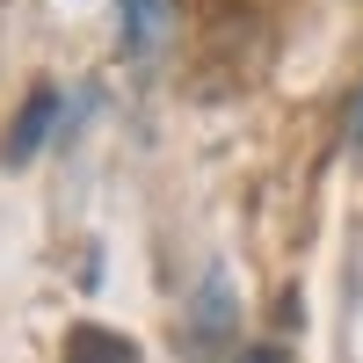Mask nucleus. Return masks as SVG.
<instances>
[{
	"instance_id": "f257e3e1",
	"label": "nucleus",
	"mask_w": 363,
	"mask_h": 363,
	"mask_svg": "<svg viewBox=\"0 0 363 363\" xmlns=\"http://www.w3.org/2000/svg\"><path fill=\"white\" fill-rule=\"evenodd\" d=\"M51 124H58V87H37V95H29V102L15 109L8 138H0V160H8V167H22V160L44 145V131H51Z\"/></svg>"
},
{
	"instance_id": "f03ea898",
	"label": "nucleus",
	"mask_w": 363,
	"mask_h": 363,
	"mask_svg": "<svg viewBox=\"0 0 363 363\" xmlns=\"http://www.w3.org/2000/svg\"><path fill=\"white\" fill-rule=\"evenodd\" d=\"M66 363H138V349H131L124 335H109V327L80 320L73 335H66Z\"/></svg>"
},
{
	"instance_id": "7ed1b4c3",
	"label": "nucleus",
	"mask_w": 363,
	"mask_h": 363,
	"mask_svg": "<svg viewBox=\"0 0 363 363\" xmlns=\"http://www.w3.org/2000/svg\"><path fill=\"white\" fill-rule=\"evenodd\" d=\"M167 22V0H124V29H131V51H145Z\"/></svg>"
},
{
	"instance_id": "20e7f679",
	"label": "nucleus",
	"mask_w": 363,
	"mask_h": 363,
	"mask_svg": "<svg viewBox=\"0 0 363 363\" xmlns=\"http://www.w3.org/2000/svg\"><path fill=\"white\" fill-rule=\"evenodd\" d=\"M218 327H225V291L211 284V291H203V320H196V335L211 342V335H218Z\"/></svg>"
},
{
	"instance_id": "39448f33",
	"label": "nucleus",
	"mask_w": 363,
	"mask_h": 363,
	"mask_svg": "<svg viewBox=\"0 0 363 363\" xmlns=\"http://www.w3.org/2000/svg\"><path fill=\"white\" fill-rule=\"evenodd\" d=\"M240 363H291V356H284L277 342H262V349H240Z\"/></svg>"
},
{
	"instance_id": "423d86ee",
	"label": "nucleus",
	"mask_w": 363,
	"mask_h": 363,
	"mask_svg": "<svg viewBox=\"0 0 363 363\" xmlns=\"http://www.w3.org/2000/svg\"><path fill=\"white\" fill-rule=\"evenodd\" d=\"M356 138H363V102H356Z\"/></svg>"
}]
</instances>
